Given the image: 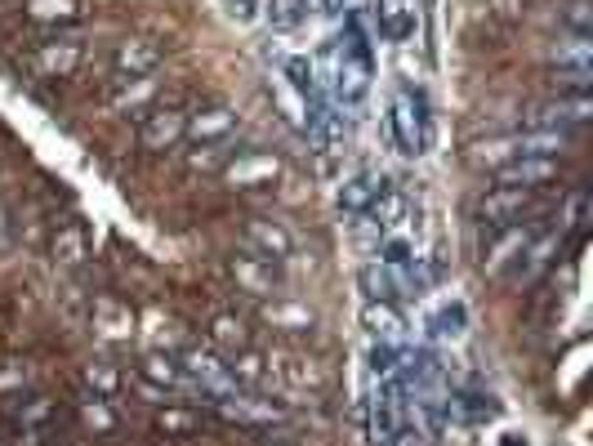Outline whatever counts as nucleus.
Here are the masks:
<instances>
[{"instance_id": "473e14b6", "label": "nucleus", "mask_w": 593, "mask_h": 446, "mask_svg": "<svg viewBox=\"0 0 593 446\" xmlns=\"http://www.w3.org/2000/svg\"><path fill=\"white\" fill-rule=\"evenodd\" d=\"M210 339L219 343V349H228V358L241 353V349H251V335H245L241 317H232V313H219V317L210 322Z\"/></svg>"}, {"instance_id": "2eb2a0df", "label": "nucleus", "mask_w": 593, "mask_h": 446, "mask_svg": "<svg viewBox=\"0 0 593 446\" xmlns=\"http://www.w3.org/2000/svg\"><path fill=\"white\" fill-rule=\"evenodd\" d=\"M228 375H232V384L245 388V393H264V388L273 384V362H268V353H259V349H241V353L228 358Z\"/></svg>"}, {"instance_id": "b1692460", "label": "nucleus", "mask_w": 593, "mask_h": 446, "mask_svg": "<svg viewBox=\"0 0 593 446\" xmlns=\"http://www.w3.org/2000/svg\"><path fill=\"white\" fill-rule=\"evenodd\" d=\"M407 210H411V202H407V196H402L398 188H384V192L375 196V202H371L366 219H371L379 232H392V228H398V224L407 219Z\"/></svg>"}, {"instance_id": "a19ab883", "label": "nucleus", "mask_w": 593, "mask_h": 446, "mask_svg": "<svg viewBox=\"0 0 593 446\" xmlns=\"http://www.w3.org/2000/svg\"><path fill=\"white\" fill-rule=\"evenodd\" d=\"M371 375H379V379H392V375H398V362H402V353L398 349H392V343H371Z\"/></svg>"}, {"instance_id": "2f4dec72", "label": "nucleus", "mask_w": 593, "mask_h": 446, "mask_svg": "<svg viewBox=\"0 0 593 446\" xmlns=\"http://www.w3.org/2000/svg\"><path fill=\"white\" fill-rule=\"evenodd\" d=\"M264 19H268L273 32H294V27H304V19H308V0H268Z\"/></svg>"}, {"instance_id": "9b49d317", "label": "nucleus", "mask_w": 593, "mask_h": 446, "mask_svg": "<svg viewBox=\"0 0 593 446\" xmlns=\"http://www.w3.org/2000/svg\"><path fill=\"white\" fill-rule=\"evenodd\" d=\"M215 415L219 420H232V424H281L286 420V407H273V402H264L259 393H245V398H219L215 402Z\"/></svg>"}, {"instance_id": "e433bc0d", "label": "nucleus", "mask_w": 593, "mask_h": 446, "mask_svg": "<svg viewBox=\"0 0 593 446\" xmlns=\"http://www.w3.org/2000/svg\"><path fill=\"white\" fill-rule=\"evenodd\" d=\"M379 264L392 268V273L411 268V264H415V245H411L407 237H398V232H384V241H379Z\"/></svg>"}, {"instance_id": "a18cd8bd", "label": "nucleus", "mask_w": 593, "mask_h": 446, "mask_svg": "<svg viewBox=\"0 0 593 446\" xmlns=\"http://www.w3.org/2000/svg\"><path fill=\"white\" fill-rule=\"evenodd\" d=\"M317 10H322L326 19H339L343 10H349V0H317Z\"/></svg>"}, {"instance_id": "6e6552de", "label": "nucleus", "mask_w": 593, "mask_h": 446, "mask_svg": "<svg viewBox=\"0 0 593 446\" xmlns=\"http://www.w3.org/2000/svg\"><path fill=\"white\" fill-rule=\"evenodd\" d=\"M245 245H251L255 255H264V260H277V264H286L290 255H294V237H290V228L286 224H277V219H245Z\"/></svg>"}, {"instance_id": "4c0bfd02", "label": "nucleus", "mask_w": 593, "mask_h": 446, "mask_svg": "<svg viewBox=\"0 0 593 446\" xmlns=\"http://www.w3.org/2000/svg\"><path fill=\"white\" fill-rule=\"evenodd\" d=\"M558 23L567 27V36H589L593 32V0H567L558 10Z\"/></svg>"}, {"instance_id": "49530a36", "label": "nucleus", "mask_w": 593, "mask_h": 446, "mask_svg": "<svg viewBox=\"0 0 593 446\" xmlns=\"http://www.w3.org/2000/svg\"><path fill=\"white\" fill-rule=\"evenodd\" d=\"M500 446H527V437L522 433H505V442Z\"/></svg>"}, {"instance_id": "4be33fe9", "label": "nucleus", "mask_w": 593, "mask_h": 446, "mask_svg": "<svg viewBox=\"0 0 593 446\" xmlns=\"http://www.w3.org/2000/svg\"><path fill=\"white\" fill-rule=\"evenodd\" d=\"M281 85H290V89L313 108V104H317V68H313V59H308V55L281 59Z\"/></svg>"}, {"instance_id": "f8f14e48", "label": "nucleus", "mask_w": 593, "mask_h": 446, "mask_svg": "<svg viewBox=\"0 0 593 446\" xmlns=\"http://www.w3.org/2000/svg\"><path fill=\"white\" fill-rule=\"evenodd\" d=\"M384 188H392V183H388V174H379V170H358L353 179H343V183H339L335 202H339V210H343V215H366V210H371V202H375V196H379Z\"/></svg>"}, {"instance_id": "423d86ee", "label": "nucleus", "mask_w": 593, "mask_h": 446, "mask_svg": "<svg viewBox=\"0 0 593 446\" xmlns=\"http://www.w3.org/2000/svg\"><path fill=\"white\" fill-rule=\"evenodd\" d=\"M81 59H85L81 40H45L32 55V72L45 76V81H63V76H72L81 68Z\"/></svg>"}, {"instance_id": "de8ad7c7", "label": "nucleus", "mask_w": 593, "mask_h": 446, "mask_svg": "<svg viewBox=\"0 0 593 446\" xmlns=\"http://www.w3.org/2000/svg\"><path fill=\"white\" fill-rule=\"evenodd\" d=\"M255 446H286V442H255Z\"/></svg>"}, {"instance_id": "c9c22d12", "label": "nucleus", "mask_w": 593, "mask_h": 446, "mask_svg": "<svg viewBox=\"0 0 593 446\" xmlns=\"http://www.w3.org/2000/svg\"><path fill=\"white\" fill-rule=\"evenodd\" d=\"M415 32H420V14H415V5H398V10H388V14H384V36H388L392 45L415 40Z\"/></svg>"}, {"instance_id": "1a4fd4ad", "label": "nucleus", "mask_w": 593, "mask_h": 446, "mask_svg": "<svg viewBox=\"0 0 593 446\" xmlns=\"http://www.w3.org/2000/svg\"><path fill=\"white\" fill-rule=\"evenodd\" d=\"M161 68V45L147 36H125L112 49V72L117 76H153Z\"/></svg>"}, {"instance_id": "a878e982", "label": "nucleus", "mask_w": 593, "mask_h": 446, "mask_svg": "<svg viewBox=\"0 0 593 446\" xmlns=\"http://www.w3.org/2000/svg\"><path fill=\"white\" fill-rule=\"evenodd\" d=\"M49 251H55V260H59V264H68V268H81V264L89 260V241H85V228H81V224H63V228L55 232V245H49Z\"/></svg>"}, {"instance_id": "58836bf2", "label": "nucleus", "mask_w": 593, "mask_h": 446, "mask_svg": "<svg viewBox=\"0 0 593 446\" xmlns=\"http://www.w3.org/2000/svg\"><path fill=\"white\" fill-rule=\"evenodd\" d=\"M147 94H153V81H147V76H121L117 89H112V108H134V104H143Z\"/></svg>"}, {"instance_id": "aec40b11", "label": "nucleus", "mask_w": 593, "mask_h": 446, "mask_svg": "<svg viewBox=\"0 0 593 446\" xmlns=\"http://www.w3.org/2000/svg\"><path fill=\"white\" fill-rule=\"evenodd\" d=\"M27 19L40 23V27H76L85 19V5L81 0H27Z\"/></svg>"}, {"instance_id": "39448f33", "label": "nucleus", "mask_w": 593, "mask_h": 446, "mask_svg": "<svg viewBox=\"0 0 593 446\" xmlns=\"http://www.w3.org/2000/svg\"><path fill=\"white\" fill-rule=\"evenodd\" d=\"M593 117V104L589 98H567V94H558V98H549V104H540V108H531V130H580L584 121Z\"/></svg>"}, {"instance_id": "37998d69", "label": "nucleus", "mask_w": 593, "mask_h": 446, "mask_svg": "<svg viewBox=\"0 0 593 446\" xmlns=\"http://www.w3.org/2000/svg\"><path fill=\"white\" fill-rule=\"evenodd\" d=\"M192 424H196L192 411H161V415H157V429H161V433H187Z\"/></svg>"}, {"instance_id": "cd10ccee", "label": "nucleus", "mask_w": 593, "mask_h": 446, "mask_svg": "<svg viewBox=\"0 0 593 446\" xmlns=\"http://www.w3.org/2000/svg\"><path fill=\"white\" fill-rule=\"evenodd\" d=\"M273 104H277V112H281V121L294 130V134H304L308 130V104L300 94H294L290 85H281V81H273Z\"/></svg>"}, {"instance_id": "a211bd4d", "label": "nucleus", "mask_w": 593, "mask_h": 446, "mask_svg": "<svg viewBox=\"0 0 593 446\" xmlns=\"http://www.w3.org/2000/svg\"><path fill=\"white\" fill-rule=\"evenodd\" d=\"M143 379H147V384H161L166 393H183V388H196V384L183 375L179 358H174V353H161V349H153V353L143 358Z\"/></svg>"}, {"instance_id": "7ed1b4c3", "label": "nucleus", "mask_w": 593, "mask_h": 446, "mask_svg": "<svg viewBox=\"0 0 593 446\" xmlns=\"http://www.w3.org/2000/svg\"><path fill=\"white\" fill-rule=\"evenodd\" d=\"M183 134H187V112L183 108H153L138 121V143L147 147V153H170V147L183 143Z\"/></svg>"}, {"instance_id": "9d476101", "label": "nucleus", "mask_w": 593, "mask_h": 446, "mask_svg": "<svg viewBox=\"0 0 593 446\" xmlns=\"http://www.w3.org/2000/svg\"><path fill=\"white\" fill-rule=\"evenodd\" d=\"M232 281L245 290V294H255V300H268V294L277 290V260H264V255H237L228 264Z\"/></svg>"}, {"instance_id": "c03bdc74", "label": "nucleus", "mask_w": 593, "mask_h": 446, "mask_svg": "<svg viewBox=\"0 0 593 446\" xmlns=\"http://www.w3.org/2000/svg\"><path fill=\"white\" fill-rule=\"evenodd\" d=\"M584 206H589V196H584V192H576V196H571V210H567V224H571V228H580V224H584Z\"/></svg>"}, {"instance_id": "5701e85b", "label": "nucleus", "mask_w": 593, "mask_h": 446, "mask_svg": "<svg viewBox=\"0 0 593 446\" xmlns=\"http://www.w3.org/2000/svg\"><path fill=\"white\" fill-rule=\"evenodd\" d=\"M94 326L104 330L108 339H130L134 335V313H130V304H121V300H94Z\"/></svg>"}, {"instance_id": "c756f323", "label": "nucleus", "mask_w": 593, "mask_h": 446, "mask_svg": "<svg viewBox=\"0 0 593 446\" xmlns=\"http://www.w3.org/2000/svg\"><path fill=\"white\" fill-rule=\"evenodd\" d=\"M76 415L89 433H117V411L108 407V398H98V393H85L76 402Z\"/></svg>"}, {"instance_id": "412c9836", "label": "nucleus", "mask_w": 593, "mask_h": 446, "mask_svg": "<svg viewBox=\"0 0 593 446\" xmlns=\"http://www.w3.org/2000/svg\"><path fill=\"white\" fill-rule=\"evenodd\" d=\"M358 286H362V294H366V300H384V304H398V300H402V281H398V273H392V268H384L379 260L362 264V273H358Z\"/></svg>"}, {"instance_id": "bb28decb", "label": "nucleus", "mask_w": 593, "mask_h": 446, "mask_svg": "<svg viewBox=\"0 0 593 446\" xmlns=\"http://www.w3.org/2000/svg\"><path fill=\"white\" fill-rule=\"evenodd\" d=\"M447 415H456L464 424H486V420L500 415V407L491 398H482V393H456V398L447 402Z\"/></svg>"}, {"instance_id": "f704fd0d", "label": "nucleus", "mask_w": 593, "mask_h": 446, "mask_svg": "<svg viewBox=\"0 0 593 446\" xmlns=\"http://www.w3.org/2000/svg\"><path fill=\"white\" fill-rule=\"evenodd\" d=\"M81 379H85V393H98V398H117L121 393V371L112 362H89Z\"/></svg>"}, {"instance_id": "20e7f679", "label": "nucleus", "mask_w": 593, "mask_h": 446, "mask_svg": "<svg viewBox=\"0 0 593 446\" xmlns=\"http://www.w3.org/2000/svg\"><path fill=\"white\" fill-rule=\"evenodd\" d=\"M304 138L317 147L322 157H343V153H349V121H343L339 108L313 104V108H308V130H304Z\"/></svg>"}, {"instance_id": "ddd939ff", "label": "nucleus", "mask_w": 593, "mask_h": 446, "mask_svg": "<svg viewBox=\"0 0 593 446\" xmlns=\"http://www.w3.org/2000/svg\"><path fill=\"white\" fill-rule=\"evenodd\" d=\"M237 130V112L228 104H210L202 112H187V143H228Z\"/></svg>"}, {"instance_id": "c85d7f7f", "label": "nucleus", "mask_w": 593, "mask_h": 446, "mask_svg": "<svg viewBox=\"0 0 593 446\" xmlns=\"http://www.w3.org/2000/svg\"><path fill=\"white\" fill-rule=\"evenodd\" d=\"M237 153L228 143H192V153H187V170L192 174H219Z\"/></svg>"}, {"instance_id": "dca6fc26", "label": "nucleus", "mask_w": 593, "mask_h": 446, "mask_svg": "<svg viewBox=\"0 0 593 446\" xmlns=\"http://www.w3.org/2000/svg\"><path fill=\"white\" fill-rule=\"evenodd\" d=\"M268 362H277L273 366V375L281 379V384H290V388H308V393H317V388H326V371L313 362V358H304V353H277V358H268Z\"/></svg>"}, {"instance_id": "f257e3e1", "label": "nucleus", "mask_w": 593, "mask_h": 446, "mask_svg": "<svg viewBox=\"0 0 593 446\" xmlns=\"http://www.w3.org/2000/svg\"><path fill=\"white\" fill-rule=\"evenodd\" d=\"M388 134H392V143H398L402 157H424L428 153V147H433V117H428L424 94H415V89H398V94H392Z\"/></svg>"}, {"instance_id": "7c9ffc66", "label": "nucleus", "mask_w": 593, "mask_h": 446, "mask_svg": "<svg viewBox=\"0 0 593 446\" xmlns=\"http://www.w3.org/2000/svg\"><path fill=\"white\" fill-rule=\"evenodd\" d=\"M264 322H273L277 330H294V335L313 330V313H308V309H300V304H290V300H273V304H264Z\"/></svg>"}, {"instance_id": "72a5a7b5", "label": "nucleus", "mask_w": 593, "mask_h": 446, "mask_svg": "<svg viewBox=\"0 0 593 446\" xmlns=\"http://www.w3.org/2000/svg\"><path fill=\"white\" fill-rule=\"evenodd\" d=\"M549 59L558 68H593V40L589 36H562L554 49H549Z\"/></svg>"}, {"instance_id": "393cba45", "label": "nucleus", "mask_w": 593, "mask_h": 446, "mask_svg": "<svg viewBox=\"0 0 593 446\" xmlns=\"http://www.w3.org/2000/svg\"><path fill=\"white\" fill-rule=\"evenodd\" d=\"M464 330H469V309H464V300H447L441 309L428 313V335H433V339H460Z\"/></svg>"}, {"instance_id": "79ce46f5", "label": "nucleus", "mask_w": 593, "mask_h": 446, "mask_svg": "<svg viewBox=\"0 0 593 446\" xmlns=\"http://www.w3.org/2000/svg\"><path fill=\"white\" fill-rule=\"evenodd\" d=\"M219 5H223V19L237 23V27H251V23L264 19V5H259V0H219Z\"/></svg>"}, {"instance_id": "f3484780", "label": "nucleus", "mask_w": 593, "mask_h": 446, "mask_svg": "<svg viewBox=\"0 0 593 446\" xmlns=\"http://www.w3.org/2000/svg\"><path fill=\"white\" fill-rule=\"evenodd\" d=\"M362 326H366L379 343H398V339L407 335V317L398 313V304H384V300H366Z\"/></svg>"}, {"instance_id": "4468645a", "label": "nucleus", "mask_w": 593, "mask_h": 446, "mask_svg": "<svg viewBox=\"0 0 593 446\" xmlns=\"http://www.w3.org/2000/svg\"><path fill=\"white\" fill-rule=\"evenodd\" d=\"M491 174H496V183H505V188H531L535 192L540 183L558 179V161L554 157H518V161L491 170Z\"/></svg>"}, {"instance_id": "6ab92c4d", "label": "nucleus", "mask_w": 593, "mask_h": 446, "mask_svg": "<svg viewBox=\"0 0 593 446\" xmlns=\"http://www.w3.org/2000/svg\"><path fill=\"white\" fill-rule=\"evenodd\" d=\"M496 232H500V241L491 245L486 260H482V268H486V273H505V268L527 251V241H531V232H527L522 224H505V228H496Z\"/></svg>"}, {"instance_id": "ea45409f", "label": "nucleus", "mask_w": 593, "mask_h": 446, "mask_svg": "<svg viewBox=\"0 0 593 446\" xmlns=\"http://www.w3.org/2000/svg\"><path fill=\"white\" fill-rule=\"evenodd\" d=\"M554 85H558L567 98H589V89H593V68H558Z\"/></svg>"}, {"instance_id": "f03ea898", "label": "nucleus", "mask_w": 593, "mask_h": 446, "mask_svg": "<svg viewBox=\"0 0 593 446\" xmlns=\"http://www.w3.org/2000/svg\"><path fill=\"white\" fill-rule=\"evenodd\" d=\"M219 179L228 183V188H268V183H277L281 179V157L277 153H237L223 170H219Z\"/></svg>"}, {"instance_id": "0eeeda50", "label": "nucleus", "mask_w": 593, "mask_h": 446, "mask_svg": "<svg viewBox=\"0 0 593 446\" xmlns=\"http://www.w3.org/2000/svg\"><path fill=\"white\" fill-rule=\"evenodd\" d=\"M527 206H531V188H505V183H496L477 202V215L486 219V228H505V224H518Z\"/></svg>"}]
</instances>
